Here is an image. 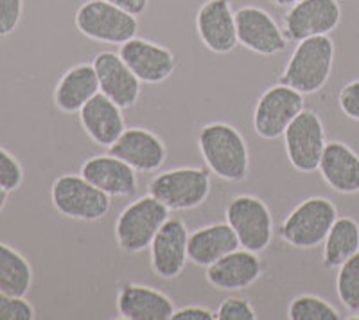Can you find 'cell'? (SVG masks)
Returning a JSON list of instances; mask_svg holds the SVG:
<instances>
[{"mask_svg": "<svg viewBox=\"0 0 359 320\" xmlns=\"http://www.w3.org/2000/svg\"><path fill=\"white\" fill-rule=\"evenodd\" d=\"M201 156L208 169L226 182H243L248 177L250 153L245 137L236 126L210 123L198 135Z\"/></svg>", "mask_w": 359, "mask_h": 320, "instance_id": "cell-1", "label": "cell"}, {"mask_svg": "<svg viewBox=\"0 0 359 320\" xmlns=\"http://www.w3.org/2000/svg\"><path fill=\"white\" fill-rule=\"evenodd\" d=\"M334 54V41L329 34L300 40L284 69L280 83L304 95L318 92L331 78Z\"/></svg>", "mask_w": 359, "mask_h": 320, "instance_id": "cell-2", "label": "cell"}, {"mask_svg": "<svg viewBox=\"0 0 359 320\" xmlns=\"http://www.w3.org/2000/svg\"><path fill=\"white\" fill-rule=\"evenodd\" d=\"M336 218L338 209L329 198H306L287 214L278 234L294 248H316L327 238Z\"/></svg>", "mask_w": 359, "mask_h": 320, "instance_id": "cell-3", "label": "cell"}, {"mask_svg": "<svg viewBox=\"0 0 359 320\" xmlns=\"http://www.w3.org/2000/svg\"><path fill=\"white\" fill-rule=\"evenodd\" d=\"M168 218V207L151 194L131 201L115 222L117 245L126 254H139L146 251Z\"/></svg>", "mask_w": 359, "mask_h": 320, "instance_id": "cell-4", "label": "cell"}, {"mask_svg": "<svg viewBox=\"0 0 359 320\" xmlns=\"http://www.w3.org/2000/svg\"><path fill=\"white\" fill-rule=\"evenodd\" d=\"M50 200L57 213L79 222H97L111 209V196L90 184L81 173L57 177L50 189Z\"/></svg>", "mask_w": 359, "mask_h": 320, "instance_id": "cell-5", "label": "cell"}, {"mask_svg": "<svg viewBox=\"0 0 359 320\" xmlns=\"http://www.w3.org/2000/svg\"><path fill=\"white\" fill-rule=\"evenodd\" d=\"M76 27L90 40L123 46L137 36L139 20L107 0H86L76 11Z\"/></svg>", "mask_w": 359, "mask_h": 320, "instance_id": "cell-6", "label": "cell"}, {"mask_svg": "<svg viewBox=\"0 0 359 320\" xmlns=\"http://www.w3.org/2000/svg\"><path fill=\"white\" fill-rule=\"evenodd\" d=\"M147 193L169 211L196 209L210 194V177L201 168L169 169L149 182Z\"/></svg>", "mask_w": 359, "mask_h": 320, "instance_id": "cell-7", "label": "cell"}, {"mask_svg": "<svg viewBox=\"0 0 359 320\" xmlns=\"http://www.w3.org/2000/svg\"><path fill=\"white\" fill-rule=\"evenodd\" d=\"M226 223L233 229L241 248L264 252L273 239V216L264 201L252 194H239L226 206Z\"/></svg>", "mask_w": 359, "mask_h": 320, "instance_id": "cell-8", "label": "cell"}, {"mask_svg": "<svg viewBox=\"0 0 359 320\" xmlns=\"http://www.w3.org/2000/svg\"><path fill=\"white\" fill-rule=\"evenodd\" d=\"M304 108V94L290 85L278 83L269 86L268 91L262 92L253 110V130L266 140L278 139Z\"/></svg>", "mask_w": 359, "mask_h": 320, "instance_id": "cell-9", "label": "cell"}, {"mask_svg": "<svg viewBox=\"0 0 359 320\" xmlns=\"http://www.w3.org/2000/svg\"><path fill=\"white\" fill-rule=\"evenodd\" d=\"M325 144V128L320 115L307 108L294 117L284 132L287 160L300 173L318 171Z\"/></svg>", "mask_w": 359, "mask_h": 320, "instance_id": "cell-10", "label": "cell"}, {"mask_svg": "<svg viewBox=\"0 0 359 320\" xmlns=\"http://www.w3.org/2000/svg\"><path fill=\"white\" fill-rule=\"evenodd\" d=\"M237 41L245 49L261 56H275L286 51L287 38L284 29L266 9L259 6H243L236 11Z\"/></svg>", "mask_w": 359, "mask_h": 320, "instance_id": "cell-11", "label": "cell"}, {"mask_svg": "<svg viewBox=\"0 0 359 320\" xmlns=\"http://www.w3.org/2000/svg\"><path fill=\"white\" fill-rule=\"evenodd\" d=\"M341 22L338 0H300L284 15V34L300 41L311 36L332 33Z\"/></svg>", "mask_w": 359, "mask_h": 320, "instance_id": "cell-12", "label": "cell"}, {"mask_svg": "<svg viewBox=\"0 0 359 320\" xmlns=\"http://www.w3.org/2000/svg\"><path fill=\"white\" fill-rule=\"evenodd\" d=\"M189 232L182 218L169 216L149 245L151 268L162 279H175L189 261Z\"/></svg>", "mask_w": 359, "mask_h": 320, "instance_id": "cell-13", "label": "cell"}, {"mask_svg": "<svg viewBox=\"0 0 359 320\" xmlns=\"http://www.w3.org/2000/svg\"><path fill=\"white\" fill-rule=\"evenodd\" d=\"M118 54L133 74L147 85H158L175 72V54L155 41L135 36L121 46Z\"/></svg>", "mask_w": 359, "mask_h": 320, "instance_id": "cell-14", "label": "cell"}, {"mask_svg": "<svg viewBox=\"0 0 359 320\" xmlns=\"http://www.w3.org/2000/svg\"><path fill=\"white\" fill-rule=\"evenodd\" d=\"M196 29L203 46L216 54H229L239 46L236 11L230 0H207L198 9Z\"/></svg>", "mask_w": 359, "mask_h": 320, "instance_id": "cell-15", "label": "cell"}, {"mask_svg": "<svg viewBox=\"0 0 359 320\" xmlns=\"http://www.w3.org/2000/svg\"><path fill=\"white\" fill-rule=\"evenodd\" d=\"M94 69L97 72L99 88L115 105L128 110L135 107L140 95V79L126 65L121 54L104 51L94 58Z\"/></svg>", "mask_w": 359, "mask_h": 320, "instance_id": "cell-16", "label": "cell"}, {"mask_svg": "<svg viewBox=\"0 0 359 320\" xmlns=\"http://www.w3.org/2000/svg\"><path fill=\"white\" fill-rule=\"evenodd\" d=\"M108 149L139 173L158 171L168 156L163 140L146 128H126Z\"/></svg>", "mask_w": 359, "mask_h": 320, "instance_id": "cell-17", "label": "cell"}, {"mask_svg": "<svg viewBox=\"0 0 359 320\" xmlns=\"http://www.w3.org/2000/svg\"><path fill=\"white\" fill-rule=\"evenodd\" d=\"M207 281L221 292H241L262 275L259 255L246 248H237L207 267Z\"/></svg>", "mask_w": 359, "mask_h": 320, "instance_id": "cell-18", "label": "cell"}, {"mask_svg": "<svg viewBox=\"0 0 359 320\" xmlns=\"http://www.w3.org/2000/svg\"><path fill=\"white\" fill-rule=\"evenodd\" d=\"M81 175L111 198H130L137 191V171L115 155H95L85 160Z\"/></svg>", "mask_w": 359, "mask_h": 320, "instance_id": "cell-19", "label": "cell"}, {"mask_svg": "<svg viewBox=\"0 0 359 320\" xmlns=\"http://www.w3.org/2000/svg\"><path fill=\"white\" fill-rule=\"evenodd\" d=\"M117 312L124 320H171L176 308L165 293L155 288L124 283L117 295Z\"/></svg>", "mask_w": 359, "mask_h": 320, "instance_id": "cell-20", "label": "cell"}, {"mask_svg": "<svg viewBox=\"0 0 359 320\" xmlns=\"http://www.w3.org/2000/svg\"><path fill=\"white\" fill-rule=\"evenodd\" d=\"M79 123L86 135L102 148H110L126 130L123 108L115 105L102 92L95 94L79 110Z\"/></svg>", "mask_w": 359, "mask_h": 320, "instance_id": "cell-21", "label": "cell"}, {"mask_svg": "<svg viewBox=\"0 0 359 320\" xmlns=\"http://www.w3.org/2000/svg\"><path fill=\"white\" fill-rule=\"evenodd\" d=\"M318 171L325 184L336 193H359V155L348 144L341 140L327 142Z\"/></svg>", "mask_w": 359, "mask_h": 320, "instance_id": "cell-22", "label": "cell"}, {"mask_svg": "<svg viewBox=\"0 0 359 320\" xmlns=\"http://www.w3.org/2000/svg\"><path fill=\"white\" fill-rule=\"evenodd\" d=\"M239 246L236 232L226 222L200 227L189 234V261L207 268Z\"/></svg>", "mask_w": 359, "mask_h": 320, "instance_id": "cell-23", "label": "cell"}, {"mask_svg": "<svg viewBox=\"0 0 359 320\" xmlns=\"http://www.w3.org/2000/svg\"><path fill=\"white\" fill-rule=\"evenodd\" d=\"M99 92L101 88L94 63H79L67 70L57 81L54 103L63 114H79V110Z\"/></svg>", "mask_w": 359, "mask_h": 320, "instance_id": "cell-24", "label": "cell"}, {"mask_svg": "<svg viewBox=\"0 0 359 320\" xmlns=\"http://www.w3.org/2000/svg\"><path fill=\"white\" fill-rule=\"evenodd\" d=\"M359 252V225L348 216L336 218L327 238L323 239V267L339 268L348 258Z\"/></svg>", "mask_w": 359, "mask_h": 320, "instance_id": "cell-25", "label": "cell"}, {"mask_svg": "<svg viewBox=\"0 0 359 320\" xmlns=\"http://www.w3.org/2000/svg\"><path fill=\"white\" fill-rule=\"evenodd\" d=\"M33 286V268L13 246L0 243V292L25 297Z\"/></svg>", "mask_w": 359, "mask_h": 320, "instance_id": "cell-26", "label": "cell"}, {"mask_svg": "<svg viewBox=\"0 0 359 320\" xmlns=\"http://www.w3.org/2000/svg\"><path fill=\"white\" fill-rule=\"evenodd\" d=\"M336 292L339 302L351 313L359 309V252L348 258L336 275Z\"/></svg>", "mask_w": 359, "mask_h": 320, "instance_id": "cell-27", "label": "cell"}, {"mask_svg": "<svg viewBox=\"0 0 359 320\" xmlns=\"http://www.w3.org/2000/svg\"><path fill=\"white\" fill-rule=\"evenodd\" d=\"M291 320H339L338 309L318 295H298L287 308Z\"/></svg>", "mask_w": 359, "mask_h": 320, "instance_id": "cell-28", "label": "cell"}, {"mask_svg": "<svg viewBox=\"0 0 359 320\" xmlns=\"http://www.w3.org/2000/svg\"><path fill=\"white\" fill-rule=\"evenodd\" d=\"M24 182V169L8 149L0 148V187L8 193L17 191Z\"/></svg>", "mask_w": 359, "mask_h": 320, "instance_id": "cell-29", "label": "cell"}, {"mask_svg": "<svg viewBox=\"0 0 359 320\" xmlns=\"http://www.w3.org/2000/svg\"><path fill=\"white\" fill-rule=\"evenodd\" d=\"M34 308L25 297L0 292V320H33Z\"/></svg>", "mask_w": 359, "mask_h": 320, "instance_id": "cell-30", "label": "cell"}, {"mask_svg": "<svg viewBox=\"0 0 359 320\" xmlns=\"http://www.w3.org/2000/svg\"><path fill=\"white\" fill-rule=\"evenodd\" d=\"M217 320H255L257 313L243 297H226L216 309Z\"/></svg>", "mask_w": 359, "mask_h": 320, "instance_id": "cell-31", "label": "cell"}, {"mask_svg": "<svg viewBox=\"0 0 359 320\" xmlns=\"http://www.w3.org/2000/svg\"><path fill=\"white\" fill-rule=\"evenodd\" d=\"M24 15V0H0V36L15 33Z\"/></svg>", "mask_w": 359, "mask_h": 320, "instance_id": "cell-32", "label": "cell"}, {"mask_svg": "<svg viewBox=\"0 0 359 320\" xmlns=\"http://www.w3.org/2000/svg\"><path fill=\"white\" fill-rule=\"evenodd\" d=\"M338 105L348 119L359 121V79L343 86L338 95Z\"/></svg>", "mask_w": 359, "mask_h": 320, "instance_id": "cell-33", "label": "cell"}, {"mask_svg": "<svg viewBox=\"0 0 359 320\" xmlns=\"http://www.w3.org/2000/svg\"><path fill=\"white\" fill-rule=\"evenodd\" d=\"M171 320H217L216 312L203 308V306H185L182 309H176Z\"/></svg>", "mask_w": 359, "mask_h": 320, "instance_id": "cell-34", "label": "cell"}, {"mask_svg": "<svg viewBox=\"0 0 359 320\" xmlns=\"http://www.w3.org/2000/svg\"><path fill=\"white\" fill-rule=\"evenodd\" d=\"M107 2H110V4L124 9V11H128L130 15H135V17H140V15H144L147 9V6H149V0H107Z\"/></svg>", "mask_w": 359, "mask_h": 320, "instance_id": "cell-35", "label": "cell"}, {"mask_svg": "<svg viewBox=\"0 0 359 320\" xmlns=\"http://www.w3.org/2000/svg\"><path fill=\"white\" fill-rule=\"evenodd\" d=\"M269 2H273L275 6H278V8H287V6H293L297 4V2H300V0H269Z\"/></svg>", "mask_w": 359, "mask_h": 320, "instance_id": "cell-36", "label": "cell"}, {"mask_svg": "<svg viewBox=\"0 0 359 320\" xmlns=\"http://www.w3.org/2000/svg\"><path fill=\"white\" fill-rule=\"evenodd\" d=\"M6 204H8V191H6V189L0 187V213L4 211Z\"/></svg>", "mask_w": 359, "mask_h": 320, "instance_id": "cell-37", "label": "cell"}, {"mask_svg": "<svg viewBox=\"0 0 359 320\" xmlns=\"http://www.w3.org/2000/svg\"><path fill=\"white\" fill-rule=\"evenodd\" d=\"M355 319H359V309H358V312H355Z\"/></svg>", "mask_w": 359, "mask_h": 320, "instance_id": "cell-38", "label": "cell"}]
</instances>
